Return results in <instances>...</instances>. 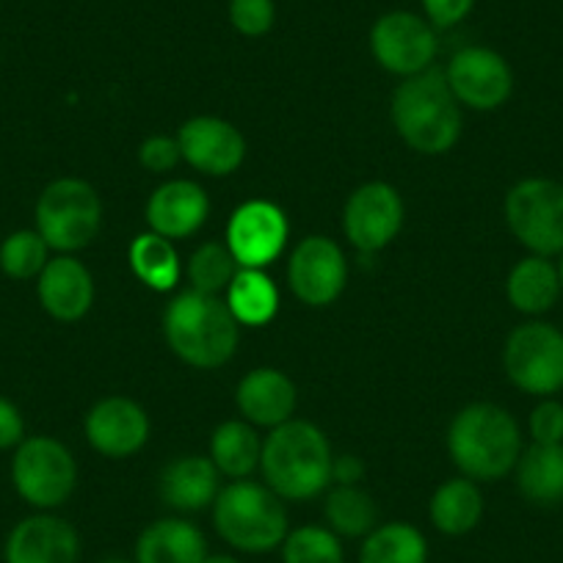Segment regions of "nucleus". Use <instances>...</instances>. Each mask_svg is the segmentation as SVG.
<instances>
[{"mask_svg": "<svg viewBox=\"0 0 563 563\" xmlns=\"http://www.w3.org/2000/svg\"><path fill=\"white\" fill-rule=\"evenodd\" d=\"M329 530L345 539H360L376 528L378 508L373 497L360 486H334L323 503Z\"/></svg>", "mask_w": 563, "mask_h": 563, "instance_id": "c756f323", "label": "nucleus"}, {"mask_svg": "<svg viewBox=\"0 0 563 563\" xmlns=\"http://www.w3.org/2000/svg\"><path fill=\"white\" fill-rule=\"evenodd\" d=\"M448 451L464 478L497 481L517 467L522 456V431L503 406L470 404L453 417Z\"/></svg>", "mask_w": 563, "mask_h": 563, "instance_id": "7ed1b4c3", "label": "nucleus"}, {"mask_svg": "<svg viewBox=\"0 0 563 563\" xmlns=\"http://www.w3.org/2000/svg\"><path fill=\"white\" fill-rule=\"evenodd\" d=\"M422 14L437 31L456 29L459 23L470 18L475 9V0H420Z\"/></svg>", "mask_w": 563, "mask_h": 563, "instance_id": "e433bc0d", "label": "nucleus"}, {"mask_svg": "<svg viewBox=\"0 0 563 563\" xmlns=\"http://www.w3.org/2000/svg\"><path fill=\"white\" fill-rule=\"evenodd\" d=\"M365 475V464L356 456H340L332 462V481H338V486H356Z\"/></svg>", "mask_w": 563, "mask_h": 563, "instance_id": "58836bf2", "label": "nucleus"}, {"mask_svg": "<svg viewBox=\"0 0 563 563\" xmlns=\"http://www.w3.org/2000/svg\"><path fill=\"white\" fill-rule=\"evenodd\" d=\"M202 563H241V561L232 555H208Z\"/></svg>", "mask_w": 563, "mask_h": 563, "instance_id": "ea45409f", "label": "nucleus"}, {"mask_svg": "<svg viewBox=\"0 0 563 563\" xmlns=\"http://www.w3.org/2000/svg\"><path fill=\"white\" fill-rule=\"evenodd\" d=\"M404 224L400 194L387 183H365L345 202L343 230L362 254L382 252L395 241Z\"/></svg>", "mask_w": 563, "mask_h": 563, "instance_id": "ddd939ff", "label": "nucleus"}, {"mask_svg": "<svg viewBox=\"0 0 563 563\" xmlns=\"http://www.w3.org/2000/svg\"><path fill=\"white\" fill-rule=\"evenodd\" d=\"M102 563H130V561H122V558H108V561H102Z\"/></svg>", "mask_w": 563, "mask_h": 563, "instance_id": "79ce46f5", "label": "nucleus"}, {"mask_svg": "<svg viewBox=\"0 0 563 563\" xmlns=\"http://www.w3.org/2000/svg\"><path fill=\"white\" fill-rule=\"evenodd\" d=\"M431 522L445 536H464L478 528L484 517V495L470 478L445 481L431 497Z\"/></svg>", "mask_w": 563, "mask_h": 563, "instance_id": "393cba45", "label": "nucleus"}, {"mask_svg": "<svg viewBox=\"0 0 563 563\" xmlns=\"http://www.w3.org/2000/svg\"><path fill=\"white\" fill-rule=\"evenodd\" d=\"M561 294L558 265L550 257L530 254V257L519 260L508 274L506 296L514 310L522 316H544L558 305Z\"/></svg>", "mask_w": 563, "mask_h": 563, "instance_id": "5701e85b", "label": "nucleus"}, {"mask_svg": "<svg viewBox=\"0 0 563 563\" xmlns=\"http://www.w3.org/2000/svg\"><path fill=\"white\" fill-rule=\"evenodd\" d=\"M349 279L343 249L323 235H310L296 246L288 265V282L296 299L310 307H327L340 299Z\"/></svg>", "mask_w": 563, "mask_h": 563, "instance_id": "f8f14e48", "label": "nucleus"}, {"mask_svg": "<svg viewBox=\"0 0 563 563\" xmlns=\"http://www.w3.org/2000/svg\"><path fill=\"white\" fill-rule=\"evenodd\" d=\"M389 113L398 135L415 153L442 155L462 135V108L440 67L404 78L395 89Z\"/></svg>", "mask_w": 563, "mask_h": 563, "instance_id": "f03ea898", "label": "nucleus"}, {"mask_svg": "<svg viewBox=\"0 0 563 563\" xmlns=\"http://www.w3.org/2000/svg\"><path fill=\"white\" fill-rule=\"evenodd\" d=\"M102 227L100 194L78 177L53 180L36 199V232L58 254L89 246Z\"/></svg>", "mask_w": 563, "mask_h": 563, "instance_id": "423d86ee", "label": "nucleus"}, {"mask_svg": "<svg viewBox=\"0 0 563 563\" xmlns=\"http://www.w3.org/2000/svg\"><path fill=\"white\" fill-rule=\"evenodd\" d=\"M12 484L29 506L51 511L67 503L75 492L78 464L69 448L53 437H25L14 448Z\"/></svg>", "mask_w": 563, "mask_h": 563, "instance_id": "0eeeda50", "label": "nucleus"}, {"mask_svg": "<svg viewBox=\"0 0 563 563\" xmlns=\"http://www.w3.org/2000/svg\"><path fill=\"white\" fill-rule=\"evenodd\" d=\"M25 440V420L18 406L0 395V451H12Z\"/></svg>", "mask_w": 563, "mask_h": 563, "instance_id": "4c0bfd02", "label": "nucleus"}, {"mask_svg": "<svg viewBox=\"0 0 563 563\" xmlns=\"http://www.w3.org/2000/svg\"><path fill=\"white\" fill-rule=\"evenodd\" d=\"M219 475L210 456H183L161 475V497L175 511H202L221 492Z\"/></svg>", "mask_w": 563, "mask_h": 563, "instance_id": "4be33fe9", "label": "nucleus"}, {"mask_svg": "<svg viewBox=\"0 0 563 563\" xmlns=\"http://www.w3.org/2000/svg\"><path fill=\"white\" fill-rule=\"evenodd\" d=\"M166 343L183 362L213 371L232 360L238 349V321L219 296L188 290L164 312Z\"/></svg>", "mask_w": 563, "mask_h": 563, "instance_id": "20e7f679", "label": "nucleus"}, {"mask_svg": "<svg viewBox=\"0 0 563 563\" xmlns=\"http://www.w3.org/2000/svg\"><path fill=\"white\" fill-rule=\"evenodd\" d=\"M210 199L202 186L191 180L164 183L147 202V224L158 235L177 241L188 238L208 221Z\"/></svg>", "mask_w": 563, "mask_h": 563, "instance_id": "6ab92c4d", "label": "nucleus"}, {"mask_svg": "<svg viewBox=\"0 0 563 563\" xmlns=\"http://www.w3.org/2000/svg\"><path fill=\"white\" fill-rule=\"evenodd\" d=\"M227 14H230V25L238 34L257 40L274 29L276 3L274 0H230Z\"/></svg>", "mask_w": 563, "mask_h": 563, "instance_id": "72a5a7b5", "label": "nucleus"}, {"mask_svg": "<svg viewBox=\"0 0 563 563\" xmlns=\"http://www.w3.org/2000/svg\"><path fill=\"white\" fill-rule=\"evenodd\" d=\"M238 274V260L227 243H202L188 260V279L197 294L219 296Z\"/></svg>", "mask_w": 563, "mask_h": 563, "instance_id": "2f4dec72", "label": "nucleus"}, {"mask_svg": "<svg viewBox=\"0 0 563 563\" xmlns=\"http://www.w3.org/2000/svg\"><path fill=\"white\" fill-rule=\"evenodd\" d=\"M371 51L387 73L411 78L434 64L440 40L437 29L415 12H387L373 23Z\"/></svg>", "mask_w": 563, "mask_h": 563, "instance_id": "9d476101", "label": "nucleus"}, {"mask_svg": "<svg viewBox=\"0 0 563 563\" xmlns=\"http://www.w3.org/2000/svg\"><path fill=\"white\" fill-rule=\"evenodd\" d=\"M36 294L45 312L56 321H80L95 305V279L73 254H58L36 276Z\"/></svg>", "mask_w": 563, "mask_h": 563, "instance_id": "a211bd4d", "label": "nucleus"}, {"mask_svg": "<svg viewBox=\"0 0 563 563\" xmlns=\"http://www.w3.org/2000/svg\"><path fill=\"white\" fill-rule=\"evenodd\" d=\"M558 279H561V290H563V254L561 260H558Z\"/></svg>", "mask_w": 563, "mask_h": 563, "instance_id": "a19ab883", "label": "nucleus"}, {"mask_svg": "<svg viewBox=\"0 0 563 563\" xmlns=\"http://www.w3.org/2000/svg\"><path fill=\"white\" fill-rule=\"evenodd\" d=\"M183 153L177 139H169V135H153L139 147V161L147 172H155V175H164V172H172L177 164H180Z\"/></svg>", "mask_w": 563, "mask_h": 563, "instance_id": "c9c22d12", "label": "nucleus"}, {"mask_svg": "<svg viewBox=\"0 0 563 563\" xmlns=\"http://www.w3.org/2000/svg\"><path fill=\"white\" fill-rule=\"evenodd\" d=\"M451 91L473 111H495L511 97L514 73L506 58L492 47H462L445 67Z\"/></svg>", "mask_w": 563, "mask_h": 563, "instance_id": "9b49d317", "label": "nucleus"}, {"mask_svg": "<svg viewBox=\"0 0 563 563\" xmlns=\"http://www.w3.org/2000/svg\"><path fill=\"white\" fill-rule=\"evenodd\" d=\"M530 437L539 445H561L563 442V404L555 398H541L530 411Z\"/></svg>", "mask_w": 563, "mask_h": 563, "instance_id": "f704fd0d", "label": "nucleus"}, {"mask_svg": "<svg viewBox=\"0 0 563 563\" xmlns=\"http://www.w3.org/2000/svg\"><path fill=\"white\" fill-rule=\"evenodd\" d=\"M205 558L208 541L188 519H158L135 541V563H202Z\"/></svg>", "mask_w": 563, "mask_h": 563, "instance_id": "412c9836", "label": "nucleus"}, {"mask_svg": "<svg viewBox=\"0 0 563 563\" xmlns=\"http://www.w3.org/2000/svg\"><path fill=\"white\" fill-rule=\"evenodd\" d=\"M227 307L238 323L263 327L279 310V290L263 268H241L227 288Z\"/></svg>", "mask_w": 563, "mask_h": 563, "instance_id": "bb28decb", "label": "nucleus"}, {"mask_svg": "<svg viewBox=\"0 0 563 563\" xmlns=\"http://www.w3.org/2000/svg\"><path fill=\"white\" fill-rule=\"evenodd\" d=\"M7 563H78L80 536L56 514L20 519L3 547Z\"/></svg>", "mask_w": 563, "mask_h": 563, "instance_id": "dca6fc26", "label": "nucleus"}, {"mask_svg": "<svg viewBox=\"0 0 563 563\" xmlns=\"http://www.w3.org/2000/svg\"><path fill=\"white\" fill-rule=\"evenodd\" d=\"M86 437L97 453L124 459L139 453L150 440V417L135 400L113 395L100 400L86 417Z\"/></svg>", "mask_w": 563, "mask_h": 563, "instance_id": "f3484780", "label": "nucleus"}, {"mask_svg": "<svg viewBox=\"0 0 563 563\" xmlns=\"http://www.w3.org/2000/svg\"><path fill=\"white\" fill-rule=\"evenodd\" d=\"M288 243V219L265 199H252L232 213L227 224V246L241 268H265Z\"/></svg>", "mask_w": 563, "mask_h": 563, "instance_id": "4468645a", "label": "nucleus"}, {"mask_svg": "<svg viewBox=\"0 0 563 563\" xmlns=\"http://www.w3.org/2000/svg\"><path fill=\"white\" fill-rule=\"evenodd\" d=\"M506 221L530 254L555 257L563 254V183L547 177L519 180L506 194Z\"/></svg>", "mask_w": 563, "mask_h": 563, "instance_id": "6e6552de", "label": "nucleus"}, {"mask_svg": "<svg viewBox=\"0 0 563 563\" xmlns=\"http://www.w3.org/2000/svg\"><path fill=\"white\" fill-rule=\"evenodd\" d=\"M130 268L147 288L166 294L180 279V257L169 238L158 232H144L130 243Z\"/></svg>", "mask_w": 563, "mask_h": 563, "instance_id": "c85d7f7f", "label": "nucleus"}, {"mask_svg": "<svg viewBox=\"0 0 563 563\" xmlns=\"http://www.w3.org/2000/svg\"><path fill=\"white\" fill-rule=\"evenodd\" d=\"M263 442L252 422L227 420L210 437V462L221 475L241 481L249 478L260 467Z\"/></svg>", "mask_w": 563, "mask_h": 563, "instance_id": "a878e982", "label": "nucleus"}, {"mask_svg": "<svg viewBox=\"0 0 563 563\" xmlns=\"http://www.w3.org/2000/svg\"><path fill=\"white\" fill-rule=\"evenodd\" d=\"M429 544L426 536L409 522H389L373 528L360 550V563H426Z\"/></svg>", "mask_w": 563, "mask_h": 563, "instance_id": "cd10ccee", "label": "nucleus"}, {"mask_svg": "<svg viewBox=\"0 0 563 563\" xmlns=\"http://www.w3.org/2000/svg\"><path fill=\"white\" fill-rule=\"evenodd\" d=\"M235 404L246 422L276 429L296 411V387L288 376L274 367H257L246 373L235 389Z\"/></svg>", "mask_w": 563, "mask_h": 563, "instance_id": "aec40b11", "label": "nucleus"}, {"mask_svg": "<svg viewBox=\"0 0 563 563\" xmlns=\"http://www.w3.org/2000/svg\"><path fill=\"white\" fill-rule=\"evenodd\" d=\"M503 367L522 393L552 398L563 389V332L544 321L522 323L508 334Z\"/></svg>", "mask_w": 563, "mask_h": 563, "instance_id": "1a4fd4ad", "label": "nucleus"}, {"mask_svg": "<svg viewBox=\"0 0 563 563\" xmlns=\"http://www.w3.org/2000/svg\"><path fill=\"white\" fill-rule=\"evenodd\" d=\"M332 445L318 426L288 420L271 429L263 442L265 486L282 500H310L332 484Z\"/></svg>", "mask_w": 563, "mask_h": 563, "instance_id": "f257e3e1", "label": "nucleus"}, {"mask_svg": "<svg viewBox=\"0 0 563 563\" xmlns=\"http://www.w3.org/2000/svg\"><path fill=\"white\" fill-rule=\"evenodd\" d=\"M282 561L285 563H343L340 536L329 528L305 525L282 541Z\"/></svg>", "mask_w": 563, "mask_h": 563, "instance_id": "473e14b6", "label": "nucleus"}, {"mask_svg": "<svg viewBox=\"0 0 563 563\" xmlns=\"http://www.w3.org/2000/svg\"><path fill=\"white\" fill-rule=\"evenodd\" d=\"M186 164L210 177H227L246 158V141L235 124L219 117L188 119L177 133Z\"/></svg>", "mask_w": 563, "mask_h": 563, "instance_id": "2eb2a0df", "label": "nucleus"}, {"mask_svg": "<svg viewBox=\"0 0 563 563\" xmlns=\"http://www.w3.org/2000/svg\"><path fill=\"white\" fill-rule=\"evenodd\" d=\"M51 263V246L36 230H18L0 243V271L9 279H36Z\"/></svg>", "mask_w": 563, "mask_h": 563, "instance_id": "7c9ffc66", "label": "nucleus"}, {"mask_svg": "<svg viewBox=\"0 0 563 563\" xmlns=\"http://www.w3.org/2000/svg\"><path fill=\"white\" fill-rule=\"evenodd\" d=\"M213 525L221 539L241 552H271L290 533L282 497L243 478L216 495Z\"/></svg>", "mask_w": 563, "mask_h": 563, "instance_id": "39448f33", "label": "nucleus"}, {"mask_svg": "<svg viewBox=\"0 0 563 563\" xmlns=\"http://www.w3.org/2000/svg\"><path fill=\"white\" fill-rule=\"evenodd\" d=\"M517 486L525 500L536 506L563 503V442L561 445H533L522 451L517 462Z\"/></svg>", "mask_w": 563, "mask_h": 563, "instance_id": "b1692460", "label": "nucleus"}]
</instances>
